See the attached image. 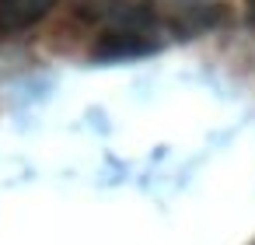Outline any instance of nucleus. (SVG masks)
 <instances>
[{
  "mask_svg": "<svg viewBox=\"0 0 255 245\" xmlns=\"http://www.w3.org/2000/svg\"><path fill=\"white\" fill-rule=\"evenodd\" d=\"M53 4L56 0H0V28H28L39 18H46Z\"/></svg>",
  "mask_w": 255,
  "mask_h": 245,
  "instance_id": "nucleus-1",
  "label": "nucleus"
}]
</instances>
